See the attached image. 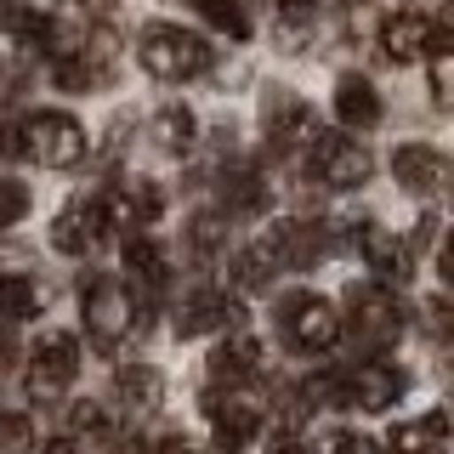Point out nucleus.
Returning a JSON list of instances; mask_svg holds the SVG:
<instances>
[{
  "label": "nucleus",
  "instance_id": "obj_1",
  "mask_svg": "<svg viewBox=\"0 0 454 454\" xmlns=\"http://www.w3.org/2000/svg\"><path fill=\"white\" fill-rule=\"evenodd\" d=\"M409 330V312L397 301V290L387 278H352L347 284V318H340V335H352L358 352H387L397 347Z\"/></svg>",
  "mask_w": 454,
  "mask_h": 454
},
{
  "label": "nucleus",
  "instance_id": "obj_2",
  "mask_svg": "<svg viewBox=\"0 0 454 454\" xmlns=\"http://www.w3.org/2000/svg\"><path fill=\"white\" fill-rule=\"evenodd\" d=\"M137 295H131V284L125 278H114V273H80V318H85V335H91V347L97 352H120V340L142 330V318H137Z\"/></svg>",
  "mask_w": 454,
  "mask_h": 454
},
{
  "label": "nucleus",
  "instance_id": "obj_3",
  "mask_svg": "<svg viewBox=\"0 0 454 454\" xmlns=\"http://www.w3.org/2000/svg\"><path fill=\"white\" fill-rule=\"evenodd\" d=\"M137 63L153 80H199V74H210L216 51H210L205 35H193L182 23H148L137 35Z\"/></svg>",
  "mask_w": 454,
  "mask_h": 454
},
{
  "label": "nucleus",
  "instance_id": "obj_4",
  "mask_svg": "<svg viewBox=\"0 0 454 454\" xmlns=\"http://www.w3.org/2000/svg\"><path fill=\"white\" fill-rule=\"evenodd\" d=\"M273 318H278L284 347L301 352V358H318V352H330L335 340H340V312H335V301H324L318 290H290V295H278Z\"/></svg>",
  "mask_w": 454,
  "mask_h": 454
},
{
  "label": "nucleus",
  "instance_id": "obj_5",
  "mask_svg": "<svg viewBox=\"0 0 454 454\" xmlns=\"http://www.w3.org/2000/svg\"><path fill=\"white\" fill-rule=\"evenodd\" d=\"M80 375V340L63 330H46L28 347V369H23V392L28 403H57Z\"/></svg>",
  "mask_w": 454,
  "mask_h": 454
},
{
  "label": "nucleus",
  "instance_id": "obj_6",
  "mask_svg": "<svg viewBox=\"0 0 454 454\" xmlns=\"http://www.w3.org/2000/svg\"><path fill=\"white\" fill-rule=\"evenodd\" d=\"M307 170L324 182V188L335 193H352L369 182V170H375V160H369V148L358 137H340V131H312L307 142Z\"/></svg>",
  "mask_w": 454,
  "mask_h": 454
},
{
  "label": "nucleus",
  "instance_id": "obj_7",
  "mask_svg": "<svg viewBox=\"0 0 454 454\" xmlns=\"http://www.w3.org/2000/svg\"><path fill=\"white\" fill-rule=\"evenodd\" d=\"M23 148L35 153L40 165H51V170H74L91 142H85V125L74 120V114L40 108V114H28V120H23Z\"/></svg>",
  "mask_w": 454,
  "mask_h": 454
},
{
  "label": "nucleus",
  "instance_id": "obj_8",
  "mask_svg": "<svg viewBox=\"0 0 454 454\" xmlns=\"http://www.w3.org/2000/svg\"><path fill=\"white\" fill-rule=\"evenodd\" d=\"M262 250L273 255L278 273H307L318 255H330V227L324 222H273Z\"/></svg>",
  "mask_w": 454,
  "mask_h": 454
},
{
  "label": "nucleus",
  "instance_id": "obj_9",
  "mask_svg": "<svg viewBox=\"0 0 454 454\" xmlns=\"http://www.w3.org/2000/svg\"><path fill=\"white\" fill-rule=\"evenodd\" d=\"M239 318H245L239 295H227V290H188V295L176 301V318H170V330H176V340H193V335L233 330Z\"/></svg>",
  "mask_w": 454,
  "mask_h": 454
},
{
  "label": "nucleus",
  "instance_id": "obj_10",
  "mask_svg": "<svg viewBox=\"0 0 454 454\" xmlns=\"http://www.w3.org/2000/svg\"><path fill=\"white\" fill-rule=\"evenodd\" d=\"M205 415H210V437H216L222 449H250L255 437H262V426H267V415L250 403V397H239V387H227V397L210 392Z\"/></svg>",
  "mask_w": 454,
  "mask_h": 454
},
{
  "label": "nucleus",
  "instance_id": "obj_11",
  "mask_svg": "<svg viewBox=\"0 0 454 454\" xmlns=\"http://www.w3.org/2000/svg\"><path fill=\"white\" fill-rule=\"evenodd\" d=\"M108 233H114V222L103 210V193H97V199H74V205L51 222V245L63 255H91Z\"/></svg>",
  "mask_w": 454,
  "mask_h": 454
},
{
  "label": "nucleus",
  "instance_id": "obj_12",
  "mask_svg": "<svg viewBox=\"0 0 454 454\" xmlns=\"http://www.w3.org/2000/svg\"><path fill=\"white\" fill-rule=\"evenodd\" d=\"M262 125H267V142H273L278 153L295 148V142H312V131H318L312 108L290 91V85H267V97H262Z\"/></svg>",
  "mask_w": 454,
  "mask_h": 454
},
{
  "label": "nucleus",
  "instance_id": "obj_13",
  "mask_svg": "<svg viewBox=\"0 0 454 454\" xmlns=\"http://www.w3.org/2000/svg\"><path fill=\"white\" fill-rule=\"evenodd\" d=\"M392 176H397V188H403V193L432 199L449 182V160L437 148H426V142H403V148L392 153Z\"/></svg>",
  "mask_w": 454,
  "mask_h": 454
},
{
  "label": "nucleus",
  "instance_id": "obj_14",
  "mask_svg": "<svg viewBox=\"0 0 454 454\" xmlns=\"http://www.w3.org/2000/svg\"><path fill=\"white\" fill-rule=\"evenodd\" d=\"M255 375H262V340L233 324L227 340L210 352V380H216V387H245V380H255Z\"/></svg>",
  "mask_w": 454,
  "mask_h": 454
},
{
  "label": "nucleus",
  "instance_id": "obj_15",
  "mask_svg": "<svg viewBox=\"0 0 454 454\" xmlns=\"http://www.w3.org/2000/svg\"><path fill=\"white\" fill-rule=\"evenodd\" d=\"M125 273H131V290H137V307H142L170 284V255L148 233H131L125 239Z\"/></svg>",
  "mask_w": 454,
  "mask_h": 454
},
{
  "label": "nucleus",
  "instance_id": "obj_16",
  "mask_svg": "<svg viewBox=\"0 0 454 454\" xmlns=\"http://www.w3.org/2000/svg\"><path fill=\"white\" fill-rule=\"evenodd\" d=\"M335 120L347 131H375L380 125V91L364 74H340L335 80Z\"/></svg>",
  "mask_w": 454,
  "mask_h": 454
},
{
  "label": "nucleus",
  "instance_id": "obj_17",
  "mask_svg": "<svg viewBox=\"0 0 454 454\" xmlns=\"http://www.w3.org/2000/svg\"><path fill=\"white\" fill-rule=\"evenodd\" d=\"M426 35H432V18H426V12H392V18L380 23V51H387L392 63H415L426 51Z\"/></svg>",
  "mask_w": 454,
  "mask_h": 454
},
{
  "label": "nucleus",
  "instance_id": "obj_18",
  "mask_svg": "<svg viewBox=\"0 0 454 454\" xmlns=\"http://www.w3.org/2000/svg\"><path fill=\"white\" fill-rule=\"evenodd\" d=\"M216 193H222V210H262V205H267V182H262V170L245 165V160L222 165Z\"/></svg>",
  "mask_w": 454,
  "mask_h": 454
},
{
  "label": "nucleus",
  "instance_id": "obj_19",
  "mask_svg": "<svg viewBox=\"0 0 454 454\" xmlns=\"http://www.w3.org/2000/svg\"><path fill=\"white\" fill-rule=\"evenodd\" d=\"M40 307H46V290L28 273H0V324L40 318Z\"/></svg>",
  "mask_w": 454,
  "mask_h": 454
},
{
  "label": "nucleus",
  "instance_id": "obj_20",
  "mask_svg": "<svg viewBox=\"0 0 454 454\" xmlns=\"http://www.w3.org/2000/svg\"><path fill=\"white\" fill-rule=\"evenodd\" d=\"M114 387H120V409H125V415H153V409H160V392H165L160 375H153L148 364H125Z\"/></svg>",
  "mask_w": 454,
  "mask_h": 454
},
{
  "label": "nucleus",
  "instance_id": "obj_21",
  "mask_svg": "<svg viewBox=\"0 0 454 454\" xmlns=\"http://www.w3.org/2000/svg\"><path fill=\"white\" fill-rule=\"evenodd\" d=\"M153 142H160L165 153H193L199 142V120L188 103H165L160 114H153Z\"/></svg>",
  "mask_w": 454,
  "mask_h": 454
},
{
  "label": "nucleus",
  "instance_id": "obj_22",
  "mask_svg": "<svg viewBox=\"0 0 454 454\" xmlns=\"http://www.w3.org/2000/svg\"><path fill=\"white\" fill-rule=\"evenodd\" d=\"M120 437V415L108 403H74L68 409V443H114Z\"/></svg>",
  "mask_w": 454,
  "mask_h": 454
},
{
  "label": "nucleus",
  "instance_id": "obj_23",
  "mask_svg": "<svg viewBox=\"0 0 454 454\" xmlns=\"http://www.w3.org/2000/svg\"><path fill=\"white\" fill-rule=\"evenodd\" d=\"M443 443H449V415L443 409H432L426 420H409V426H392L387 432V449H409V454L415 449H443Z\"/></svg>",
  "mask_w": 454,
  "mask_h": 454
},
{
  "label": "nucleus",
  "instance_id": "obj_24",
  "mask_svg": "<svg viewBox=\"0 0 454 454\" xmlns=\"http://www.w3.org/2000/svg\"><path fill=\"white\" fill-rule=\"evenodd\" d=\"M188 250L199 255V262H216V255L227 250V216H216V210H199V216L188 222Z\"/></svg>",
  "mask_w": 454,
  "mask_h": 454
},
{
  "label": "nucleus",
  "instance_id": "obj_25",
  "mask_svg": "<svg viewBox=\"0 0 454 454\" xmlns=\"http://www.w3.org/2000/svg\"><path fill=\"white\" fill-rule=\"evenodd\" d=\"M273 273H278V267H273V255L262 250V239H255V245L233 262V284H239V290H267V284H273Z\"/></svg>",
  "mask_w": 454,
  "mask_h": 454
},
{
  "label": "nucleus",
  "instance_id": "obj_26",
  "mask_svg": "<svg viewBox=\"0 0 454 454\" xmlns=\"http://www.w3.org/2000/svg\"><path fill=\"white\" fill-rule=\"evenodd\" d=\"M199 12H205V23L222 28L227 40H245L250 35V18H245V6H239V0H199Z\"/></svg>",
  "mask_w": 454,
  "mask_h": 454
},
{
  "label": "nucleus",
  "instance_id": "obj_27",
  "mask_svg": "<svg viewBox=\"0 0 454 454\" xmlns=\"http://www.w3.org/2000/svg\"><path fill=\"white\" fill-rule=\"evenodd\" d=\"M28 216V188H23V182H0V233H6V227H18Z\"/></svg>",
  "mask_w": 454,
  "mask_h": 454
},
{
  "label": "nucleus",
  "instance_id": "obj_28",
  "mask_svg": "<svg viewBox=\"0 0 454 454\" xmlns=\"http://www.w3.org/2000/svg\"><path fill=\"white\" fill-rule=\"evenodd\" d=\"M23 120L12 108H0V160H23Z\"/></svg>",
  "mask_w": 454,
  "mask_h": 454
},
{
  "label": "nucleus",
  "instance_id": "obj_29",
  "mask_svg": "<svg viewBox=\"0 0 454 454\" xmlns=\"http://www.w3.org/2000/svg\"><path fill=\"white\" fill-rule=\"evenodd\" d=\"M28 443H35L28 415H0V449H28Z\"/></svg>",
  "mask_w": 454,
  "mask_h": 454
},
{
  "label": "nucleus",
  "instance_id": "obj_30",
  "mask_svg": "<svg viewBox=\"0 0 454 454\" xmlns=\"http://www.w3.org/2000/svg\"><path fill=\"white\" fill-rule=\"evenodd\" d=\"M28 12H35V6H28V0H0V28H6V35H18Z\"/></svg>",
  "mask_w": 454,
  "mask_h": 454
}]
</instances>
